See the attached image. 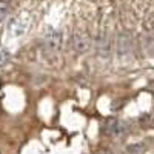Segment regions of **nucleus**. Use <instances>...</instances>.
<instances>
[{"label":"nucleus","mask_w":154,"mask_h":154,"mask_svg":"<svg viewBox=\"0 0 154 154\" xmlns=\"http://www.w3.org/2000/svg\"><path fill=\"white\" fill-rule=\"evenodd\" d=\"M45 43H46V48L51 53H57L59 48H60V43H62L60 32L59 31H49L45 37Z\"/></svg>","instance_id":"f257e3e1"},{"label":"nucleus","mask_w":154,"mask_h":154,"mask_svg":"<svg viewBox=\"0 0 154 154\" xmlns=\"http://www.w3.org/2000/svg\"><path fill=\"white\" fill-rule=\"evenodd\" d=\"M103 131L105 134H109V136H119L122 133V125L117 119H106L105 123H103Z\"/></svg>","instance_id":"f03ea898"},{"label":"nucleus","mask_w":154,"mask_h":154,"mask_svg":"<svg viewBox=\"0 0 154 154\" xmlns=\"http://www.w3.org/2000/svg\"><path fill=\"white\" fill-rule=\"evenodd\" d=\"M139 122H140V126H143V128H152L154 126V114L148 112V114L142 116Z\"/></svg>","instance_id":"7ed1b4c3"},{"label":"nucleus","mask_w":154,"mask_h":154,"mask_svg":"<svg viewBox=\"0 0 154 154\" xmlns=\"http://www.w3.org/2000/svg\"><path fill=\"white\" fill-rule=\"evenodd\" d=\"M8 9H9V0H0V22L6 17Z\"/></svg>","instance_id":"20e7f679"},{"label":"nucleus","mask_w":154,"mask_h":154,"mask_svg":"<svg viewBox=\"0 0 154 154\" xmlns=\"http://www.w3.org/2000/svg\"><path fill=\"white\" fill-rule=\"evenodd\" d=\"M8 60H9V53L0 45V65H5Z\"/></svg>","instance_id":"39448f33"}]
</instances>
